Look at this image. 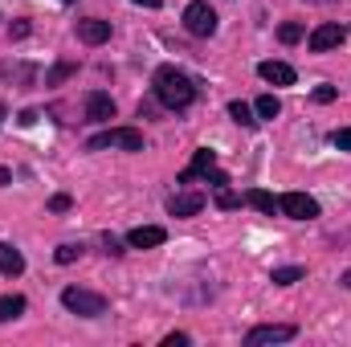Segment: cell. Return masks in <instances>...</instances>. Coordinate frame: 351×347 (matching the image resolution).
<instances>
[{
	"instance_id": "1",
	"label": "cell",
	"mask_w": 351,
	"mask_h": 347,
	"mask_svg": "<svg viewBox=\"0 0 351 347\" xmlns=\"http://www.w3.org/2000/svg\"><path fill=\"white\" fill-rule=\"evenodd\" d=\"M152 86H156V98H160L168 110H188V106H192V98H196L192 78H188L184 70H176V66H160Z\"/></svg>"
},
{
	"instance_id": "2",
	"label": "cell",
	"mask_w": 351,
	"mask_h": 347,
	"mask_svg": "<svg viewBox=\"0 0 351 347\" xmlns=\"http://www.w3.org/2000/svg\"><path fill=\"white\" fill-rule=\"evenodd\" d=\"M106 147H123V152H143V131L135 127H110L102 135H90L86 152H106Z\"/></svg>"
},
{
	"instance_id": "3",
	"label": "cell",
	"mask_w": 351,
	"mask_h": 347,
	"mask_svg": "<svg viewBox=\"0 0 351 347\" xmlns=\"http://www.w3.org/2000/svg\"><path fill=\"white\" fill-rule=\"evenodd\" d=\"M62 307L74 311V315H82V319H98V315H106V298L94 294V290H78V286H66V290H62Z\"/></svg>"
},
{
	"instance_id": "4",
	"label": "cell",
	"mask_w": 351,
	"mask_h": 347,
	"mask_svg": "<svg viewBox=\"0 0 351 347\" xmlns=\"http://www.w3.org/2000/svg\"><path fill=\"white\" fill-rule=\"evenodd\" d=\"M184 29H188L192 37H213V33H217V12H213V4H208V0H192V4L184 8Z\"/></svg>"
},
{
	"instance_id": "5",
	"label": "cell",
	"mask_w": 351,
	"mask_h": 347,
	"mask_svg": "<svg viewBox=\"0 0 351 347\" xmlns=\"http://www.w3.org/2000/svg\"><path fill=\"white\" fill-rule=\"evenodd\" d=\"M278 213H286L290 221H315L319 217V200L306 196V192H286V196H278Z\"/></svg>"
},
{
	"instance_id": "6",
	"label": "cell",
	"mask_w": 351,
	"mask_h": 347,
	"mask_svg": "<svg viewBox=\"0 0 351 347\" xmlns=\"http://www.w3.org/2000/svg\"><path fill=\"white\" fill-rule=\"evenodd\" d=\"M298 335L294 323H265V327H254L245 335V347H262V344H290Z\"/></svg>"
},
{
	"instance_id": "7",
	"label": "cell",
	"mask_w": 351,
	"mask_h": 347,
	"mask_svg": "<svg viewBox=\"0 0 351 347\" xmlns=\"http://www.w3.org/2000/svg\"><path fill=\"white\" fill-rule=\"evenodd\" d=\"M164 241H168V229H160V225H139V229L127 233V246L131 250H156Z\"/></svg>"
},
{
	"instance_id": "8",
	"label": "cell",
	"mask_w": 351,
	"mask_h": 347,
	"mask_svg": "<svg viewBox=\"0 0 351 347\" xmlns=\"http://www.w3.org/2000/svg\"><path fill=\"white\" fill-rule=\"evenodd\" d=\"M86 119L90 123H110L114 119V98L102 94V90H90L86 94Z\"/></svg>"
},
{
	"instance_id": "9",
	"label": "cell",
	"mask_w": 351,
	"mask_h": 347,
	"mask_svg": "<svg viewBox=\"0 0 351 347\" xmlns=\"http://www.w3.org/2000/svg\"><path fill=\"white\" fill-rule=\"evenodd\" d=\"M343 37H348V33H343L339 25H319V29L311 33V41H306V45H311L315 53H327V49H335V45H343Z\"/></svg>"
},
{
	"instance_id": "10",
	"label": "cell",
	"mask_w": 351,
	"mask_h": 347,
	"mask_svg": "<svg viewBox=\"0 0 351 347\" xmlns=\"http://www.w3.org/2000/svg\"><path fill=\"white\" fill-rule=\"evenodd\" d=\"M258 74L269 86H294V66H286V62H262Z\"/></svg>"
},
{
	"instance_id": "11",
	"label": "cell",
	"mask_w": 351,
	"mask_h": 347,
	"mask_svg": "<svg viewBox=\"0 0 351 347\" xmlns=\"http://www.w3.org/2000/svg\"><path fill=\"white\" fill-rule=\"evenodd\" d=\"M204 208V196L200 192H176L172 200H168V213L172 217H196Z\"/></svg>"
},
{
	"instance_id": "12",
	"label": "cell",
	"mask_w": 351,
	"mask_h": 347,
	"mask_svg": "<svg viewBox=\"0 0 351 347\" xmlns=\"http://www.w3.org/2000/svg\"><path fill=\"white\" fill-rule=\"evenodd\" d=\"M78 37H82L86 45H102V41L110 37V21H98V16H90V21H78Z\"/></svg>"
},
{
	"instance_id": "13",
	"label": "cell",
	"mask_w": 351,
	"mask_h": 347,
	"mask_svg": "<svg viewBox=\"0 0 351 347\" xmlns=\"http://www.w3.org/2000/svg\"><path fill=\"white\" fill-rule=\"evenodd\" d=\"M21 270H25V258H21V250H16V246H8V241H0V274L16 278Z\"/></svg>"
},
{
	"instance_id": "14",
	"label": "cell",
	"mask_w": 351,
	"mask_h": 347,
	"mask_svg": "<svg viewBox=\"0 0 351 347\" xmlns=\"http://www.w3.org/2000/svg\"><path fill=\"white\" fill-rule=\"evenodd\" d=\"M208 168H217V152H208V147H200V152L192 156V168H188V172L180 176V180L188 184V180H196V176H204Z\"/></svg>"
},
{
	"instance_id": "15",
	"label": "cell",
	"mask_w": 351,
	"mask_h": 347,
	"mask_svg": "<svg viewBox=\"0 0 351 347\" xmlns=\"http://www.w3.org/2000/svg\"><path fill=\"white\" fill-rule=\"evenodd\" d=\"M245 204H254V208L265 213V217H274V213H278V196H269L265 188H250V192H245Z\"/></svg>"
},
{
	"instance_id": "16",
	"label": "cell",
	"mask_w": 351,
	"mask_h": 347,
	"mask_svg": "<svg viewBox=\"0 0 351 347\" xmlns=\"http://www.w3.org/2000/svg\"><path fill=\"white\" fill-rule=\"evenodd\" d=\"M302 274H306L302 265H278V270L269 274V282H274V286H294V282H302Z\"/></svg>"
},
{
	"instance_id": "17",
	"label": "cell",
	"mask_w": 351,
	"mask_h": 347,
	"mask_svg": "<svg viewBox=\"0 0 351 347\" xmlns=\"http://www.w3.org/2000/svg\"><path fill=\"white\" fill-rule=\"evenodd\" d=\"M16 315H25V298H21V294H4V298H0V323H8V319H16Z\"/></svg>"
},
{
	"instance_id": "18",
	"label": "cell",
	"mask_w": 351,
	"mask_h": 347,
	"mask_svg": "<svg viewBox=\"0 0 351 347\" xmlns=\"http://www.w3.org/2000/svg\"><path fill=\"white\" fill-rule=\"evenodd\" d=\"M229 115H233V123H241V127H254V123H258L254 106H250V102H241V98H237V102H229Z\"/></svg>"
},
{
	"instance_id": "19",
	"label": "cell",
	"mask_w": 351,
	"mask_h": 347,
	"mask_svg": "<svg viewBox=\"0 0 351 347\" xmlns=\"http://www.w3.org/2000/svg\"><path fill=\"white\" fill-rule=\"evenodd\" d=\"M278 110H282V102H278L274 94H262V98L254 102V115H258V119H278Z\"/></svg>"
},
{
	"instance_id": "20",
	"label": "cell",
	"mask_w": 351,
	"mask_h": 347,
	"mask_svg": "<svg viewBox=\"0 0 351 347\" xmlns=\"http://www.w3.org/2000/svg\"><path fill=\"white\" fill-rule=\"evenodd\" d=\"M237 204H241V196H237L229 184H217V208H225V213H229V208H237Z\"/></svg>"
},
{
	"instance_id": "21",
	"label": "cell",
	"mask_w": 351,
	"mask_h": 347,
	"mask_svg": "<svg viewBox=\"0 0 351 347\" xmlns=\"http://www.w3.org/2000/svg\"><path fill=\"white\" fill-rule=\"evenodd\" d=\"M278 41H282V45H294V41H302V25H294V21H286V25L278 29Z\"/></svg>"
},
{
	"instance_id": "22",
	"label": "cell",
	"mask_w": 351,
	"mask_h": 347,
	"mask_svg": "<svg viewBox=\"0 0 351 347\" xmlns=\"http://www.w3.org/2000/svg\"><path fill=\"white\" fill-rule=\"evenodd\" d=\"M70 74H74V66H70V62H62V66H53V70H49V78H45V82H49V86H58V82H66Z\"/></svg>"
},
{
	"instance_id": "23",
	"label": "cell",
	"mask_w": 351,
	"mask_h": 347,
	"mask_svg": "<svg viewBox=\"0 0 351 347\" xmlns=\"http://www.w3.org/2000/svg\"><path fill=\"white\" fill-rule=\"evenodd\" d=\"M78 254H82L78 246H58V254H53V258H58V265H70V261H78Z\"/></svg>"
},
{
	"instance_id": "24",
	"label": "cell",
	"mask_w": 351,
	"mask_h": 347,
	"mask_svg": "<svg viewBox=\"0 0 351 347\" xmlns=\"http://www.w3.org/2000/svg\"><path fill=\"white\" fill-rule=\"evenodd\" d=\"M331 143H335L339 152H351V127H339V131L331 135Z\"/></svg>"
},
{
	"instance_id": "25",
	"label": "cell",
	"mask_w": 351,
	"mask_h": 347,
	"mask_svg": "<svg viewBox=\"0 0 351 347\" xmlns=\"http://www.w3.org/2000/svg\"><path fill=\"white\" fill-rule=\"evenodd\" d=\"M315 102H335V86H315Z\"/></svg>"
},
{
	"instance_id": "26",
	"label": "cell",
	"mask_w": 351,
	"mask_h": 347,
	"mask_svg": "<svg viewBox=\"0 0 351 347\" xmlns=\"http://www.w3.org/2000/svg\"><path fill=\"white\" fill-rule=\"evenodd\" d=\"M49 208H53V213H66V208H70V196H66V192H58V196L49 200Z\"/></svg>"
},
{
	"instance_id": "27",
	"label": "cell",
	"mask_w": 351,
	"mask_h": 347,
	"mask_svg": "<svg viewBox=\"0 0 351 347\" xmlns=\"http://www.w3.org/2000/svg\"><path fill=\"white\" fill-rule=\"evenodd\" d=\"M164 347H188V335H184V331H172V335L164 339Z\"/></svg>"
},
{
	"instance_id": "28",
	"label": "cell",
	"mask_w": 351,
	"mask_h": 347,
	"mask_svg": "<svg viewBox=\"0 0 351 347\" xmlns=\"http://www.w3.org/2000/svg\"><path fill=\"white\" fill-rule=\"evenodd\" d=\"M135 4H143V8H160V0H135Z\"/></svg>"
},
{
	"instance_id": "29",
	"label": "cell",
	"mask_w": 351,
	"mask_h": 347,
	"mask_svg": "<svg viewBox=\"0 0 351 347\" xmlns=\"http://www.w3.org/2000/svg\"><path fill=\"white\" fill-rule=\"evenodd\" d=\"M8 180H12V172H8V168H0V184H8Z\"/></svg>"
},
{
	"instance_id": "30",
	"label": "cell",
	"mask_w": 351,
	"mask_h": 347,
	"mask_svg": "<svg viewBox=\"0 0 351 347\" xmlns=\"http://www.w3.org/2000/svg\"><path fill=\"white\" fill-rule=\"evenodd\" d=\"M343 286H348V290H351V270H348V274H343Z\"/></svg>"
},
{
	"instance_id": "31",
	"label": "cell",
	"mask_w": 351,
	"mask_h": 347,
	"mask_svg": "<svg viewBox=\"0 0 351 347\" xmlns=\"http://www.w3.org/2000/svg\"><path fill=\"white\" fill-rule=\"evenodd\" d=\"M0 119H4V106H0Z\"/></svg>"
},
{
	"instance_id": "32",
	"label": "cell",
	"mask_w": 351,
	"mask_h": 347,
	"mask_svg": "<svg viewBox=\"0 0 351 347\" xmlns=\"http://www.w3.org/2000/svg\"><path fill=\"white\" fill-rule=\"evenodd\" d=\"M66 4H70V0H66Z\"/></svg>"
}]
</instances>
